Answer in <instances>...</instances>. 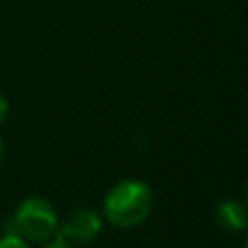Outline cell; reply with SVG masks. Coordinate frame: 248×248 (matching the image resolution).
I'll list each match as a JSON object with an SVG mask.
<instances>
[{
	"label": "cell",
	"mask_w": 248,
	"mask_h": 248,
	"mask_svg": "<svg viewBox=\"0 0 248 248\" xmlns=\"http://www.w3.org/2000/svg\"><path fill=\"white\" fill-rule=\"evenodd\" d=\"M153 189L140 179H124L107 192L103 216L118 229H133L146 222L153 211Z\"/></svg>",
	"instance_id": "6da1fadb"
},
{
	"label": "cell",
	"mask_w": 248,
	"mask_h": 248,
	"mask_svg": "<svg viewBox=\"0 0 248 248\" xmlns=\"http://www.w3.org/2000/svg\"><path fill=\"white\" fill-rule=\"evenodd\" d=\"M13 231L26 242H48L59 233V216L50 201L42 196H29L17 205L11 218Z\"/></svg>",
	"instance_id": "7a4b0ae2"
},
{
	"label": "cell",
	"mask_w": 248,
	"mask_h": 248,
	"mask_svg": "<svg viewBox=\"0 0 248 248\" xmlns=\"http://www.w3.org/2000/svg\"><path fill=\"white\" fill-rule=\"evenodd\" d=\"M103 231V216L92 207H77L59 222V235L77 246L92 244Z\"/></svg>",
	"instance_id": "3957f363"
},
{
	"label": "cell",
	"mask_w": 248,
	"mask_h": 248,
	"mask_svg": "<svg viewBox=\"0 0 248 248\" xmlns=\"http://www.w3.org/2000/svg\"><path fill=\"white\" fill-rule=\"evenodd\" d=\"M216 224L227 233H242L248 229V207L240 201L224 198L216 207Z\"/></svg>",
	"instance_id": "277c9868"
},
{
	"label": "cell",
	"mask_w": 248,
	"mask_h": 248,
	"mask_svg": "<svg viewBox=\"0 0 248 248\" xmlns=\"http://www.w3.org/2000/svg\"><path fill=\"white\" fill-rule=\"evenodd\" d=\"M0 248H31V246L17 233H7L4 237H0Z\"/></svg>",
	"instance_id": "5b68a950"
},
{
	"label": "cell",
	"mask_w": 248,
	"mask_h": 248,
	"mask_svg": "<svg viewBox=\"0 0 248 248\" xmlns=\"http://www.w3.org/2000/svg\"><path fill=\"white\" fill-rule=\"evenodd\" d=\"M44 248H78L77 244H72V242H68L65 240V237H61L59 233H57L55 237H52V240H48L46 242V246Z\"/></svg>",
	"instance_id": "8992f818"
},
{
	"label": "cell",
	"mask_w": 248,
	"mask_h": 248,
	"mask_svg": "<svg viewBox=\"0 0 248 248\" xmlns=\"http://www.w3.org/2000/svg\"><path fill=\"white\" fill-rule=\"evenodd\" d=\"M7 116H9V100L4 98V94L0 92V124L7 120Z\"/></svg>",
	"instance_id": "52a82bcc"
},
{
	"label": "cell",
	"mask_w": 248,
	"mask_h": 248,
	"mask_svg": "<svg viewBox=\"0 0 248 248\" xmlns=\"http://www.w3.org/2000/svg\"><path fill=\"white\" fill-rule=\"evenodd\" d=\"M2 155H4V141H2V137H0V161H2Z\"/></svg>",
	"instance_id": "ba28073f"
},
{
	"label": "cell",
	"mask_w": 248,
	"mask_h": 248,
	"mask_svg": "<svg viewBox=\"0 0 248 248\" xmlns=\"http://www.w3.org/2000/svg\"><path fill=\"white\" fill-rule=\"evenodd\" d=\"M246 201H248V183H246Z\"/></svg>",
	"instance_id": "9c48e42d"
},
{
	"label": "cell",
	"mask_w": 248,
	"mask_h": 248,
	"mask_svg": "<svg viewBox=\"0 0 248 248\" xmlns=\"http://www.w3.org/2000/svg\"><path fill=\"white\" fill-rule=\"evenodd\" d=\"M244 248H248V237H246V246H244Z\"/></svg>",
	"instance_id": "30bf717a"
}]
</instances>
